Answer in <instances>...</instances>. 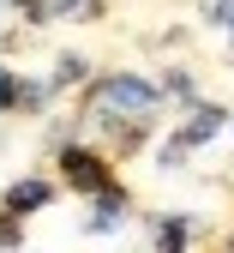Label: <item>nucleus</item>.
Here are the masks:
<instances>
[{"mask_svg": "<svg viewBox=\"0 0 234 253\" xmlns=\"http://www.w3.org/2000/svg\"><path fill=\"white\" fill-rule=\"evenodd\" d=\"M0 109H12V79L0 73Z\"/></svg>", "mask_w": 234, "mask_h": 253, "instance_id": "nucleus-7", "label": "nucleus"}, {"mask_svg": "<svg viewBox=\"0 0 234 253\" xmlns=\"http://www.w3.org/2000/svg\"><path fill=\"white\" fill-rule=\"evenodd\" d=\"M228 37H234V12H228Z\"/></svg>", "mask_w": 234, "mask_h": 253, "instance_id": "nucleus-8", "label": "nucleus"}, {"mask_svg": "<svg viewBox=\"0 0 234 253\" xmlns=\"http://www.w3.org/2000/svg\"><path fill=\"white\" fill-rule=\"evenodd\" d=\"M0 6H12V0H0Z\"/></svg>", "mask_w": 234, "mask_h": 253, "instance_id": "nucleus-9", "label": "nucleus"}, {"mask_svg": "<svg viewBox=\"0 0 234 253\" xmlns=\"http://www.w3.org/2000/svg\"><path fill=\"white\" fill-rule=\"evenodd\" d=\"M96 115H108V121H132V126H138V121H150L156 115V84H144V79H132V73H114V79H102V84H96Z\"/></svg>", "mask_w": 234, "mask_h": 253, "instance_id": "nucleus-1", "label": "nucleus"}, {"mask_svg": "<svg viewBox=\"0 0 234 253\" xmlns=\"http://www.w3.org/2000/svg\"><path fill=\"white\" fill-rule=\"evenodd\" d=\"M216 126H222V115H216V109H198V115H192V126H186V133H180L174 145L186 151V145H198V139H210V133H216Z\"/></svg>", "mask_w": 234, "mask_h": 253, "instance_id": "nucleus-4", "label": "nucleus"}, {"mask_svg": "<svg viewBox=\"0 0 234 253\" xmlns=\"http://www.w3.org/2000/svg\"><path fill=\"white\" fill-rule=\"evenodd\" d=\"M66 175H72L78 187H90V193H102V187H108L102 163H96V157H84V151H66Z\"/></svg>", "mask_w": 234, "mask_h": 253, "instance_id": "nucleus-2", "label": "nucleus"}, {"mask_svg": "<svg viewBox=\"0 0 234 253\" xmlns=\"http://www.w3.org/2000/svg\"><path fill=\"white\" fill-rule=\"evenodd\" d=\"M228 253H234V241H228Z\"/></svg>", "mask_w": 234, "mask_h": 253, "instance_id": "nucleus-10", "label": "nucleus"}, {"mask_svg": "<svg viewBox=\"0 0 234 253\" xmlns=\"http://www.w3.org/2000/svg\"><path fill=\"white\" fill-rule=\"evenodd\" d=\"M204 12H210V18H228V12H234V0H204Z\"/></svg>", "mask_w": 234, "mask_h": 253, "instance_id": "nucleus-6", "label": "nucleus"}, {"mask_svg": "<svg viewBox=\"0 0 234 253\" xmlns=\"http://www.w3.org/2000/svg\"><path fill=\"white\" fill-rule=\"evenodd\" d=\"M90 12V0H48V6H36V18H78Z\"/></svg>", "mask_w": 234, "mask_h": 253, "instance_id": "nucleus-5", "label": "nucleus"}, {"mask_svg": "<svg viewBox=\"0 0 234 253\" xmlns=\"http://www.w3.org/2000/svg\"><path fill=\"white\" fill-rule=\"evenodd\" d=\"M6 205H12V211H36V205H48V187H42V181H18L12 193H6Z\"/></svg>", "mask_w": 234, "mask_h": 253, "instance_id": "nucleus-3", "label": "nucleus"}]
</instances>
